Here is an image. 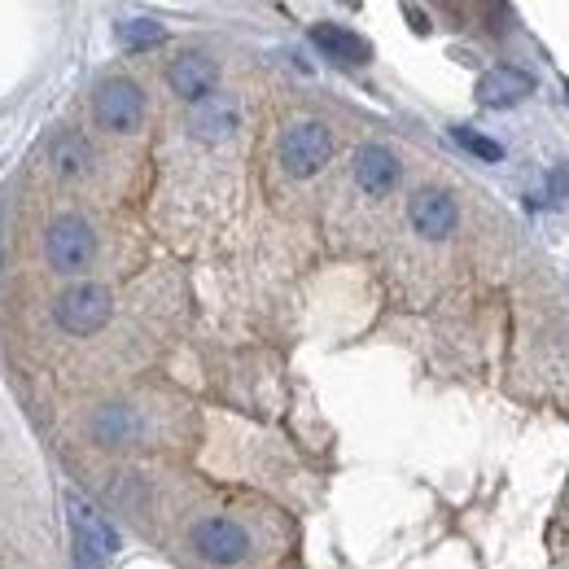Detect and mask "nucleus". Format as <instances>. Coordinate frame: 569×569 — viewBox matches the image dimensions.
<instances>
[{
	"label": "nucleus",
	"mask_w": 569,
	"mask_h": 569,
	"mask_svg": "<svg viewBox=\"0 0 569 569\" xmlns=\"http://www.w3.org/2000/svg\"><path fill=\"white\" fill-rule=\"evenodd\" d=\"M193 548L211 561V566H237L250 552V535L232 521V517H207L193 526Z\"/></svg>",
	"instance_id": "39448f33"
},
{
	"label": "nucleus",
	"mask_w": 569,
	"mask_h": 569,
	"mask_svg": "<svg viewBox=\"0 0 569 569\" xmlns=\"http://www.w3.org/2000/svg\"><path fill=\"white\" fill-rule=\"evenodd\" d=\"M408 219H412V228L429 237V241H442L451 228H456V202L442 193V189H421V193H412V202H408Z\"/></svg>",
	"instance_id": "9d476101"
},
{
	"label": "nucleus",
	"mask_w": 569,
	"mask_h": 569,
	"mask_svg": "<svg viewBox=\"0 0 569 569\" xmlns=\"http://www.w3.org/2000/svg\"><path fill=\"white\" fill-rule=\"evenodd\" d=\"M53 316H58V325H62L67 333L88 338V333H97V329L110 325V316H114V298H110L106 284H71V289L58 298Z\"/></svg>",
	"instance_id": "f257e3e1"
},
{
	"label": "nucleus",
	"mask_w": 569,
	"mask_h": 569,
	"mask_svg": "<svg viewBox=\"0 0 569 569\" xmlns=\"http://www.w3.org/2000/svg\"><path fill=\"white\" fill-rule=\"evenodd\" d=\"M167 31L153 22V18H128V22H119V44H128V49H149V44H158Z\"/></svg>",
	"instance_id": "4468645a"
},
{
	"label": "nucleus",
	"mask_w": 569,
	"mask_h": 569,
	"mask_svg": "<svg viewBox=\"0 0 569 569\" xmlns=\"http://www.w3.org/2000/svg\"><path fill=\"white\" fill-rule=\"evenodd\" d=\"M351 171H356V184L368 198H386L399 184V158L386 144H363V149H356Z\"/></svg>",
	"instance_id": "1a4fd4ad"
},
{
	"label": "nucleus",
	"mask_w": 569,
	"mask_h": 569,
	"mask_svg": "<svg viewBox=\"0 0 569 569\" xmlns=\"http://www.w3.org/2000/svg\"><path fill=\"white\" fill-rule=\"evenodd\" d=\"M44 250H49V263L58 272H83L97 254V237H92L83 214H58L44 232Z\"/></svg>",
	"instance_id": "7ed1b4c3"
},
{
	"label": "nucleus",
	"mask_w": 569,
	"mask_h": 569,
	"mask_svg": "<svg viewBox=\"0 0 569 569\" xmlns=\"http://www.w3.org/2000/svg\"><path fill=\"white\" fill-rule=\"evenodd\" d=\"M333 158V137L325 123H293L281 137V167L289 176H316Z\"/></svg>",
	"instance_id": "20e7f679"
},
{
	"label": "nucleus",
	"mask_w": 569,
	"mask_h": 569,
	"mask_svg": "<svg viewBox=\"0 0 569 569\" xmlns=\"http://www.w3.org/2000/svg\"><path fill=\"white\" fill-rule=\"evenodd\" d=\"M214 79H219V71H214V62L207 58V53H180V58L167 67L171 92H176L180 101H193V106L211 97Z\"/></svg>",
	"instance_id": "6e6552de"
},
{
	"label": "nucleus",
	"mask_w": 569,
	"mask_h": 569,
	"mask_svg": "<svg viewBox=\"0 0 569 569\" xmlns=\"http://www.w3.org/2000/svg\"><path fill=\"white\" fill-rule=\"evenodd\" d=\"M451 137L465 144L469 153H478V158H487V162H499L503 158V149H499L491 137H478V132H469V128H451Z\"/></svg>",
	"instance_id": "2eb2a0df"
},
{
	"label": "nucleus",
	"mask_w": 569,
	"mask_h": 569,
	"mask_svg": "<svg viewBox=\"0 0 569 569\" xmlns=\"http://www.w3.org/2000/svg\"><path fill=\"white\" fill-rule=\"evenodd\" d=\"M237 128H241V106L232 97H223V92H211L207 101H198L189 110V132L207 144L232 141Z\"/></svg>",
	"instance_id": "0eeeda50"
},
{
	"label": "nucleus",
	"mask_w": 569,
	"mask_h": 569,
	"mask_svg": "<svg viewBox=\"0 0 569 569\" xmlns=\"http://www.w3.org/2000/svg\"><path fill=\"white\" fill-rule=\"evenodd\" d=\"M552 193H557V198H569V162H561V167L552 171Z\"/></svg>",
	"instance_id": "dca6fc26"
},
{
	"label": "nucleus",
	"mask_w": 569,
	"mask_h": 569,
	"mask_svg": "<svg viewBox=\"0 0 569 569\" xmlns=\"http://www.w3.org/2000/svg\"><path fill=\"white\" fill-rule=\"evenodd\" d=\"M92 119L106 132H137L144 119V92L132 79H106L92 92Z\"/></svg>",
	"instance_id": "f03ea898"
},
{
	"label": "nucleus",
	"mask_w": 569,
	"mask_h": 569,
	"mask_svg": "<svg viewBox=\"0 0 569 569\" xmlns=\"http://www.w3.org/2000/svg\"><path fill=\"white\" fill-rule=\"evenodd\" d=\"M71 526H74V539H79V557H83L88 566H97V561H106V557L119 552V535H114V526H110L92 503L71 499Z\"/></svg>",
	"instance_id": "423d86ee"
},
{
	"label": "nucleus",
	"mask_w": 569,
	"mask_h": 569,
	"mask_svg": "<svg viewBox=\"0 0 569 569\" xmlns=\"http://www.w3.org/2000/svg\"><path fill=\"white\" fill-rule=\"evenodd\" d=\"M530 92H535V79L526 71H517V67H496V71H487L478 79V101L491 106V110H508Z\"/></svg>",
	"instance_id": "9b49d317"
},
{
	"label": "nucleus",
	"mask_w": 569,
	"mask_h": 569,
	"mask_svg": "<svg viewBox=\"0 0 569 569\" xmlns=\"http://www.w3.org/2000/svg\"><path fill=\"white\" fill-rule=\"evenodd\" d=\"M311 40H316V49H325L329 58H338V62H347V67H363V62L372 58L368 40L356 36V31H347V27H338V22H316V27H311Z\"/></svg>",
	"instance_id": "f8f14e48"
},
{
	"label": "nucleus",
	"mask_w": 569,
	"mask_h": 569,
	"mask_svg": "<svg viewBox=\"0 0 569 569\" xmlns=\"http://www.w3.org/2000/svg\"><path fill=\"white\" fill-rule=\"evenodd\" d=\"M53 167L62 171V176H83L88 167H92V144L83 141V137H58L53 141Z\"/></svg>",
	"instance_id": "ddd939ff"
}]
</instances>
